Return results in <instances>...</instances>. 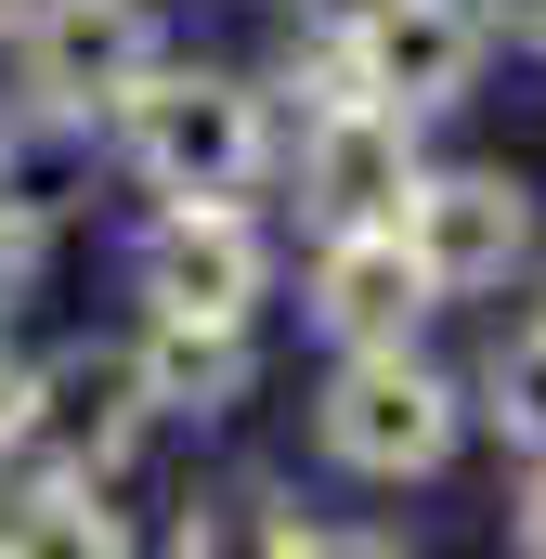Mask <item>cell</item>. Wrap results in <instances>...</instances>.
Listing matches in <instances>:
<instances>
[{"mask_svg":"<svg viewBox=\"0 0 546 559\" xmlns=\"http://www.w3.org/2000/svg\"><path fill=\"white\" fill-rule=\"evenodd\" d=\"M26 274H39V222H13V209H0V312L26 299Z\"/></svg>","mask_w":546,"mask_h":559,"instance_id":"cell-14","label":"cell"},{"mask_svg":"<svg viewBox=\"0 0 546 559\" xmlns=\"http://www.w3.org/2000/svg\"><path fill=\"white\" fill-rule=\"evenodd\" d=\"M13 66H26V105L118 118L131 79L156 66V13L143 0H26L13 13Z\"/></svg>","mask_w":546,"mask_h":559,"instance_id":"cell-4","label":"cell"},{"mask_svg":"<svg viewBox=\"0 0 546 559\" xmlns=\"http://www.w3.org/2000/svg\"><path fill=\"white\" fill-rule=\"evenodd\" d=\"M299 195H312V222H325V235H339V222H404V195H416V118H404V105H378V92L312 105Z\"/></svg>","mask_w":546,"mask_h":559,"instance_id":"cell-8","label":"cell"},{"mask_svg":"<svg viewBox=\"0 0 546 559\" xmlns=\"http://www.w3.org/2000/svg\"><path fill=\"white\" fill-rule=\"evenodd\" d=\"M131 365H143V391H156V417H235L248 378H261L248 325H222V312H156L131 338Z\"/></svg>","mask_w":546,"mask_h":559,"instance_id":"cell-10","label":"cell"},{"mask_svg":"<svg viewBox=\"0 0 546 559\" xmlns=\"http://www.w3.org/2000/svg\"><path fill=\"white\" fill-rule=\"evenodd\" d=\"M0 442H26V365L0 352Z\"/></svg>","mask_w":546,"mask_h":559,"instance_id":"cell-17","label":"cell"},{"mask_svg":"<svg viewBox=\"0 0 546 559\" xmlns=\"http://www.w3.org/2000/svg\"><path fill=\"white\" fill-rule=\"evenodd\" d=\"M482 26H495V39H521V52H546V0H482Z\"/></svg>","mask_w":546,"mask_h":559,"instance_id":"cell-15","label":"cell"},{"mask_svg":"<svg viewBox=\"0 0 546 559\" xmlns=\"http://www.w3.org/2000/svg\"><path fill=\"white\" fill-rule=\"evenodd\" d=\"M404 248H416V274H429V299H495L534 261V182L521 169H416Z\"/></svg>","mask_w":546,"mask_h":559,"instance_id":"cell-3","label":"cell"},{"mask_svg":"<svg viewBox=\"0 0 546 559\" xmlns=\"http://www.w3.org/2000/svg\"><path fill=\"white\" fill-rule=\"evenodd\" d=\"M339 52H352V79H365L378 105L442 118V105H468L495 26H482V0H365V13L339 26Z\"/></svg>","mask_w":546,"mask_h":559,"instance_id":"cell-5","label":"cell"},{"mask_svg":"<svg viewBox=\"0 0 546 559\" xmlns=\"http://www.w3.org/2000/svg\"><path fill=\"white\" fill-rule=\"evenodd\" d=\"M508 534H521V547L546 559V455H534V481H521V508H508Z\"/></svg>","mask_w":546,"mask_h":559,"instance_id":"cell-16","label":"cell"},{"mask_svg":"<svg viewBox=\"0 0 546 559\" xmlns=\"http://www.w3.org/2000/svg\"><path fill=\"white\" fill-rule=\"evenodd\" d=\"M143 429H156V391H143L131 338H79V352L26 365V442H39L52 468H92V481H118V455H131Z\"/></svg>","mask_w":546,"mask_h":559,"instance_id":"cell-6","label":"cell"},{"mask_svg":"<svg viewBox=\"0 0 546 559\" xmlns=\"http://www.w3.org/2000/svg\"><path fill=\"white\" fill-rule=\"evenodd\" d=\"M416 312H442V299H429V274H416L404 222H339V235L312 248V325H325L339 352L416 338Z\"/></svg>","mask_w":546,"mask_h":559,"instance_id":"cell-9","label":"cell"},{"mask_svg":"<svg viewBox=\"0 0 546 559\" xmlns=\"http://www.w3.org/2000/svg\"><path fill=\"white\" fill-rule=\"evenodd\" d=\"M0 547H92V559H118L131 534H118V508H105L92 468H39V481L0 508Z\"/></svg>","mask_w":546,"mask_h":559,"instance_id":"cell-12","label":"cell"},{"mask_svg":"<svg viewBox=\"0 0 546 559\" xmlns=\"http://www.w3.org/2000/svg\"><path fill=\"white\" fill-rule=\"evenodd\" d=\"M482 417L508 429L521 455H546V312L508 338V352H495V378H482Z\"/></svg>","mask_w":546,"mask_h":559,"instance_id":"cell-13","label":"cell"},{"mask_svg":"<svg viewBox=\"0 0 546 559\" xmlns=\"http://www.w3.org/2000/svg\"><path fill=\"white\" fill-rule=\"evenodd\" d=\"M143 299H156V312H222V325H248L273 299V248H261V222H248V195H169L156 235H143Z\"/></svg>","mask_w":546,"mask_h":559,"instance_id":"cell-7","label":"cell"},{"mask_svg":"<svg viewBox=\"0 0 546 559\" xmlns=\"http://www.w3.org/2000/svg\"><path fill=\"white\" fill-rule=\"evenodd\" d=\"M118 118H131V169L156 195H261V169H273V118L235 66H169L156 52Z\"/></svg>","mask_w":546,"mask_h":559,"instance_id":"cell-1","label":"cell"},{"mask_svg":"<svg viewBox=\"0 0 546 559\" xmlns=\"http://www.w3.org/2000/svg\"><path fill=\"white\" fill-rule=\"evenodd\" d=\"M312 429H325V455H339L352 481H429V468L455 455V429H468V391H455L442 365H416L404 338H365V352H339Z\"/></svg>","mask_w":546,"mask_h":559,"instance_id":"cell-2","label":"cell"},{"mask_svg":"<svg viewBox=\"0 0 546 559\" xmlns=\"http://www.w3.org/2000/svg\"><path fill=\"white\" fill-rule=\"evenodd\" d=\"M0 118H13V105H0Z\"/></svg>","mask_w":546,"mask_h":559,"instance_id":"cell-19","label":"cell"},{"mask_svg":"<svg viewBox=\"0 0 546 559\" xmlns=\"http://www.w3.org/2000/svg\"><path fill=\"white\" fill-rule=\"evenodd\" d=\"M79 195H92V118H66V105H13V118H0V209L52 235Z\"/></svg>","mask_w":546,"mask_h":559,"instance_id":"cell-11","label":"cell"},{"mask_svg":"<svg viewBox=\"0 0 546 559\" xmlns=\"http://www.w3.org/2000/svg\"><path fill=\"white\" fill-rule=\"evenodd\" d=\"M13 13H26V0H0V39H13Z\"/></svg>","mask_w":546,"mask_h":559,"instance_id":"cell-18","label":"cell"}]
</instances>
